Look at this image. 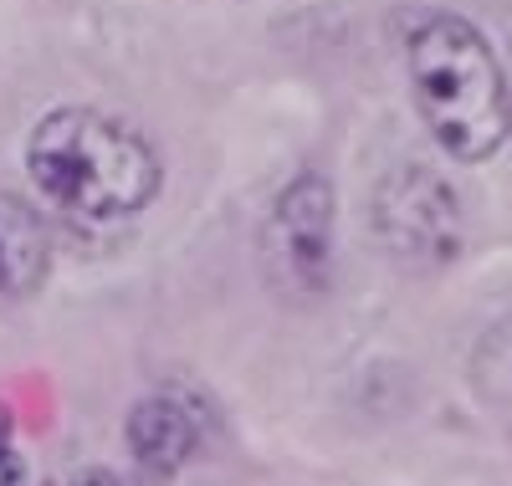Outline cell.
I'll use <instances>...</instances> for the list:
<instances>
[{"instance_id":"obj_1","label":"cell","mask_w":512,"mask_h":486,"mask_svg":"<svg viewBox=\"0 0 512 486\" xmlns=\"http://www.w3.org/2000/svg\"><path fill=\"white\" fill-rule=\"evenodd\" d=\"M410 82L425 128L456 159H492L512 128V93L487 36L461 16H431L410 36Z\"/></svg>"},{"instance_id":"obj_2","label":"cell","mask_w":512,"mask_h":486,"mask_svg":"<svg viewBox=\"0 0 512 486\" xmlns=\"http://www.w3.org/2000/svg\"><path fill=\"white\" fill-rule=\"evenodd\" d=\"M31 180L77 215H128L154 200L159 159L128 123L57 108L31 134Z\"/></svg>"},{"instance_id":"obj_3","label":"cell","mask_w":512,"mask_h":486,"mask_svg":"<svg viewBox=\"0 0 512 486\" xmlns=\"http://www.w3.org/2000/svg\"><path fill=\"white\" fill-rule=\"evenodd\" d=\"M374 226L379 241L405 261H446L461 241V210L441 174L431 169H400L384 180L374 200Z\"/></svg>"},{"instance_id":"obj_4","label":"cell","mask_w":512,"mask_h":486,"mask_svg":"<svg viewBox=\"0 0 512 486\" xmlns=\"http://www.w3.org/2000/svg\"><path fill=\"white\" fill-rule=\"evenodd\" d=\"M328 231H333V200L323 180H297L272 215V241L282 256V272L292 282L323 287L328 277Z\"/></svg>"},{"instance_id":"obj_5","label":"cell","mask_w":512,"mask_h":486,"mask_svg":"<svg viewBox=\"0 0 512 486\" xmlns=\"http://www.w3.org/2000/svg\"><path fill=\"white\" fill-rule=\"evenodd\" d=\"M47 272V226L11 195H0V292H26Z\"/></svg>"},{"instance_id":"obj_6","label":"cell","mask_w":512,"mask_h":486,"mask_svg":"<svg viewBox=\"0 0 512 486\" xmlns=\"http://www.w3.org/2000/svg\"><path fill=\"white\" fill-rule=\"evenodd\" d=\"M128 440H134V456L149 471H175L190 456V446H195L190 420L175 405H164V400H149V405L134 410V420H128Z\"/></svg>"},{"instance_id":"obj_7","label":"cell","mask_w":512,"mask_h":486,"mask_svg":"<svg viewBox=\"0 0 512 486\" xmlns=\"http://www.w3.org/2000/svg\"><path fill=\"white\" fill-rule=\"evenodd\" d=\"M477 384L482 394H492L497 405L512 410V323L492 328L477 348Z\"/></svg>"},{"instance_id":"obj_8","label":"cell","mask_w":512,"mask_h":486,"mask_svg":"<svg viewBox=\"0 0 512 486\" xmlns=\"http://www.w3.org/2000/svg\"><path fill=\"white\" fill-rule=\"evenodd\" d=\"M0 456H6V425H0Z\"/></svg>"}]
</instances>
